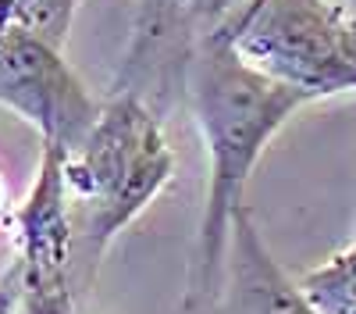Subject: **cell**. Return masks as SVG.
<instances>
[{"instance_id":"cell-1","label":"cell","mask_w":356,"mask_h":314,"mask_svg":"<svg viewBox=\"0 0 356 314\" xmlns=\"http://www.w3.org/2000/svg\"><path fill=\"white\" fill-rule=\"evenodd\" d=\"M186 93L207 154L203 211L186 290V311L200 314L221 300L232 225L239 207H246L243 193L257 161L292 114L314 100L246 61L221 25L196 36L186 61Z\"/></svg>"},{"instance_id":"cell-2","label":"cell","mask_w":356,"mask_h":314,"mask_svg":"<svg viewBox=\"0 0 356 314\" xmlns=\"http://www.w3.org/2000/svg\"><path fill=\"white\" fill-rule=\"evenodd\" d=\"M175 175V150L164 125L139 90H114L93 129L65 157V179L75 225V268L82 290L100 257Z\"/></svg>"},{"instance_id":"cell-3","label":"cell","mask_w":356,"mask_h":314,"mask_svg":"<svg viewBox=\"0 0 356 314\" xmlns=\"http://www.w3.org/2000/svg\"><path fill=\"white\" fill-rule=\"evenodd\" d=\"M246 61L310 100L356 97V18L335 0H243L221 25Z\"/></svg>"},{"instance_id":"cell-4","label":"cell","mask_w":356,"mask_h":314,"mask_svg":"<svg viewBox=\"0 0 356 314\" xmlns=\"http://www.w3.org/2000/svg\"><path fill=\"white\" fill-rule=\"evenodd\" d=\"M68 150L40 143V168L15 211L18 265L8 314H75V225L65 179Z\"/></svg>"},{"instance_id":"cell-5","label":"cell","mask_w":356,"mask_h":314,"mask_svg":"<svg viewBox=\"0 0 356 314\" xmlns=\"http://www.w3.org/2000/svg\"><path fill=\"white\" fill-rule=\"evenodd\" d=\"M100 104L65 61V47L25 25H0V107L33 125L40 143L72 154L93 129Z\"/></svg>"},{"instance_id":"cell-6","label":"cell","mask_w":356,"mask_h":314,"mask_svg":"<svg viewBox=\"0 0 356 314\" xmlns=\"http://www.w3.org/2000/svg\"><path fill=\"white\" fill-rule=\"evenodd\" d=\"M228 257L239 314H321L300 278H292L267 250L250 207H239V214H235Z\"/></svg>"},{"instance_id":"cell-7","label":"cell","mask_w":356,"mask_h":314,"mask_svg":"<svg viewBox=\"0 0 356 314\" xmlns=\"http://www.w3.org/2000/svg\"><path fill=\"white\" fill-rule=\"evenodd\" d=\"M300 285L321 314H356V218L353 236L328 261H321L300 275Z\"/></svg>"},{"instance_id":"cell-8","label":"cell","mask_w":356,"mask_h":314,"mask_svg":"<svg viewBox=\"0 0 356 314\" xmlns=\"http://www.w3.org/2000/svg\"><path fill=\"white\" fill-rule=\"evenodd\" d=\"M82 0H0V25H25L33 33L54 40L57 47L68 43V29Z\"/></svg>"},{"instance_id":"cell-9","label":"cell","mask_w":356,"mask_h":314,"mask_svg":"<svg viewBox=\"0 0 356 314\" xmlns=\"http://www.w3.org/2000/svg\"><path fill=\"white\" fill-rule=\"evenodd\" d=\"M146 4H157V8L171 11L178 22H186L193 33H211V29H218L232 18V11L239 8L243 0H146Z\"/></svg>"},{"instance_id":"cell-10","label":"cell","mask_w":356,"mask_h":314,"mask_svg":"<svg viewBox=\"0 0 356 314\" xmlns=\"http://www.w3.org/2000/svg\"><path fill=\"white\" fill-rule=\"evenodd\" d=\"M8 218H15V214L8 211V196H4V182H0V225H4Z\"/></svg>"}]
</instances>
